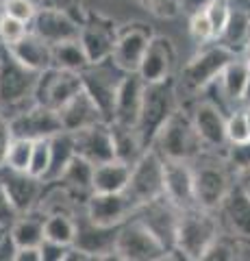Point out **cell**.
<instances>
[{
  "label": "cell",
  "mask_w": 250,
  "mask_h": 261,
  "mask_svg": "<svg viewBox=\"0 0 250 261\" xmlns=\"http://www.w3.org/2000/svg\"><path fill=\"white\" fill-rule=\"evenodd\" d=\"M48 168H50V140H37L33 144V157H31L29 172L44 181Z\"/></svg>",
  "instance_id": "cell-39"
},
{
  "label": "cell",
  "mask_w": 250,
  "mask_h": 261,
  "mask_svg": "<svg viewBox=\"0 0 250 261\" xmlns=\"http://www.w3.org/2000/svg\"><path fill=\"white\" fill-rule=\"evenodd\" d=\"M15 59H18L22 65H26L29 70L33 72H44L48 68H52V46L46 44L44 39H39L35 33H26L18 44H13L7 48Z\"/></svg>",
  "instance_id": "cell-26"
},
{
  "label": "cell",
  "mask_w": 250,
  "mask_h": 261,
  "mask_svg": "<svg viewBox=\"0 0 250 261\" xmlns=\"http://www.w3.org/2000/svg\"><path fill=\"white\" fill-rule=\"evenodd\" d=\"M222 214L237 238L250 240V194L241 185L231 187L222 202Z\"/></svg>",
  "instance_id": "cell-27"
},
{
  "label": "cell",
  "mask_w": 250,
  "mask_h": 261,
  "mask_svg": "<svg viewBox=\"0 0 250 261\" xmlns=\"http://www.w3.org/2000/svg\"><path fill=\"white\" fill-rule=\"evenodd\" d=\"M94 170L96 166L90 163L83 157H76L72 159V163L66 168V172L59 178V183H63L68 192H74V194H85L87 198L94 194Z\"/></svg>",
  "instance_id": "cell-33"
},
{
  "label": "cell",
  "mask_w": 250,
  "mask_h": 261,
  "mask_svg": "<svg viewBox=\"0 0 250 261\" xmlns=\"http://www.w3.org/2000/svg\"><path fill=\"white\" fill-rule=\"evenodd\" d=\"M72 252V246H63V244L44 240L42 246H39V255H42V261H63Z\"/></svg>",
  "instance_id": "cell-46"
},
{
  "label": "cell",
  "mask_w": 250,
  "mask_h": 261,
  "mask_svg": "<svg viewBox=\"0 0 250 261\" xmlns=\"http://www.w3.org/2000/svg\"><path fill=\"white\" fill-rule=\"evenodd\" d=\"M235 53H231L229 48L220 44L205 46L196 57H191V61L183 68V85L189 92H203L211 83H215L222 76L224 68L235 59Z\"/></svg>",
  "instance_id": "cell-7"
},
{
  "label": "cell",
  "mask_w": 250,
  "mask_h": 261,
  "mask_svg": "<svg viewBox=\"0 0 250 261\" xmlns=\"http://www.w3.org/2000/svg\"><path fill=\"white\" fill-rule=\"evenodd\" d=\"M116 252L126 261H155L165 252V246L133 216L120 226Z\"/></svg>",
  "instance_id": "cell-10"
},
{
  "label": "cell",
  "mask_w": 250,
  "mask_h": 261,
  "mask_svg": "<svg viewBox=\"0 0 250 261\" xmlns=\"http://www.w3.org/2000/svg\"><path fill=\"white\" fill-rule=\"evenodd\" d=\"M193 190H196V205L200 209L213 211L222 207L227 194L231 192L227 168L217 161H203L193 168Z\"/></svg>",
  "instance_id": "cell-12"
},
{
  "label": "cell",
  "mask_w": 250,
  "mask_h": 261,
  "mask_svg": "<svg viewBox=\"0 0 250 261\" xmlns=\"http://www.w3.org/2000/svg\"><path fill=\"white\" fill-rule=\"evenodd\" d=\"M189 35H191V39L198 46H205V44L215 42L213 27H211V22H209L205 11H198V13L189 15Z\"/></svg>",
  "instance_id": "cell-38"
},
{
  "label": "cell",
  "mask_w": 250,
  "mask_h": 261,
  "mask_svg": "<svg viewBox=\"0 0 250 261\" xmlns=\"http://www.w3.org/2000/svg\"><path fill=\"white\" fill-rule=\"evenodd\" d=\"M191 122L193 128L200 137L203 146L209 148H224L229 144L227 137V116L220 107H215L213 102H198L191 111Z\"/></svg>",
  "instance_id": "cell-22"
},
{
  "label": "cell",
  "mask_w": 250,
  "mask_h": 261,
  "mask_svg": "<svg viewBox=\"0 0 250 261\" xmlns=\"http://www.w3.org/2000/svg\"><path fill=\"white\" fill-rule=\"evenodd\" d=\"M227 159H229V166L235 168L239 174L250 172V140L241 144H229Z\"/></svg>",
  "instance_id": "cell-42"
},
{
  "label": "cell",
  "mask_w": 250,
  "mask_h": 261,
  "mask_svg": "<svg viewBox=\"0 0 250 261\" xmlns=\"http://www.w3.org/2000/svg\"><path fill=\"white\" fill-rule=\"evenodd\" d=\"M0 50H3V46H0Z\"/></svg>",
  "instance_id": "cell-63"
},
{
  "label": "cell",
  "mask_w": 250,
  "mask_h": 261,
  "mask_svg": "<svg viewBox=\"0 0 250 261\" xmlns=\"http://www.w3.org/2000/svg\"><path fill=\"white\" fill-rule=\"evenodd\" d=\"M144 89H146V83H144L137 72L124 76L122 85H120V89H118L116 111H114V122H111V124L137 126L142 102H144Z\"/></svg>",
  "instance_id": "cell-23"
},
{
  "label": "cell",
  "mask_w": 250,
  "mask_h": 261,
  "mask_svg": "<svg viewBox=\"0 0 250 261\" xmlns=\"http://www.w3.org/2000/svg\"><path fill=\"white\" fill-rule=\"evenodd\" d=\"M239 185L244 187V190L250 194V172H246V174H241V181H239Z\"/></svg>",
  "instance_id": "cell-56"
},
{
  "label": "cell",
  "mask_w": 250,
  "mask_h": 261,
  "mask_svg": "<svg viewBox=\"0 0 250 261\" xmlns=\"http://www.w3.org/2000/svg\"><path fill=\"white\" fill-rule=\"evenodd\" d=\"M220 240L217 238V222L211 211L193 207L181 211L179 231H176V246L191 259H200L205 252Z\"/></svg>",
  "instance_id": "cell-5"
},
{
  "label": "cell",
  "mask_w": 250,
  "mask_h": 261,
  "mask_svg": "<svg viewBox=\"0 0 250 261\" xmlns=\"http://www.w3.org/2000/svg\"><path fill=\"white\" fill-rule=\"evenodd\" d=\"M87 65H90V59H87V55H85V50H83V46H80L78 39L59 44V46H52V68L80 74Z\"/></svg>",
  "instance_id": "cell-34"
},
{
  "label": "cell",
  "mask_w": 250,
  "mask_h": 261,
  "mask_svg": "<svg viewBox=\"0 0 250 261\" xmlns=\"http://www.w3.org/2000/svg\"><path fill=\"white\" fill-rule=\"evenodd\" d=\"M72 135H74V142H76V154L94 163V166H100V163L116 159L114 135H111L109 122H100V124H94Z\"/></svg>",
  "instance_id": "cell-21"
},
{
  "label": "cell",
  "mask_w": 250,
  "mask_h": 261,
  "mask_svg": "<svg viewBox=\"0 0 250 261\" xmlns=\"http://www.w3.org/2000/svg\"><path fill=\"white\" fill-rule=\"evenodd\" d=\"M246 109V122H248V133H250V107H244Z\"/></svg>",
  "instance_id": "cell-59"
},
{
  "label": "cell",
  "mask_w": 250,
  "mask_h": 261,
  "mask_svg": "<svg viewBox=\"0 0 250 261\" xmlns=\"http://www.w3.org/2000/svg\"><path fill=\"white\" fill-rule=\"evenodd\" d=\"M29 31H31L29 24H24L20 20L11 18V15L3 13V18H0V46L9 48L13 44H18Z\"/></svg>",
  "instance_id": "cell-37"
},
{
  "label": "cell",
  "mask_w": 250,
  "mask_h": 261,
  "mask_svg": "<svg viewBox=\"0 0 250 261\" xmlns=\"http://www.w3.org/2000/svg\"><path fill=\"white\" fill-rule=\"evenodd\" d=\"M78 92H83L80 74H76V72H63L59 68H48L44 72H39L33 100L35 105H44V107L59 111Z\"/></svg>",
  "instance_id": "cell-8"
},
{
  "label": "cell",
  "mask_w": 250,
  "mask_h": 261,
  "mask_svg": "<svg viewBox=\"0 0 250 261\" xmlns=\"http://www.w3.org/2000/svg\"><path fill=\"white\" fill-rule=\"evenodd\" d=\"M15 140L11 124H9V118L0 113V168L7 163V154H9V148Z\"/></svg>",
  "instance_id": "cell-47"
},
{
  "label": "cell",
  "mask_w": 250,
  "mask_h": 261,
  "mask_svg": "<svg viewBox=\"0 0 250 261\" xmlns=\"http://www.w3.org/2000/svg\"><path fill=\"white\" fill-rule=\"evenodd\" d=\"M111 135H114V150H116L118 161L128 163V166H135L137 159L146 152L135 126L111 124Z\"/></svg>",
  "instance_id": "cell-32"
},
{
  "label": "cell",
  "mask_w": 250,
  "mask_h": 261,
  "mask_svg": "<svg viewBox=\"0 0 250 261\" xmlns=\"http://www.w3.org/2000/svg\"><path fill=\"white\" fill-rule=\"evenodd\" d=\"M211 3H215V0H179L181 11H185L187 15H193V13H198V11H205Z\"/></svg>",
  "instance_id": "cell-51"
},
{
  "label": "cell",
  "mask_w": 250,
  "mask_h": 261,
  "mask_svg": "<svg viewBox=\"0 0 250 261\" xmlns=\"http://www.w3.org/2000/svg\"><path fill=\"white\" fill-rule=\"evenodd\" d=\"M15 244L9 238V233L0 235V261H15Z\"/></svg>",
  "instance_id": "cell-50"
},
{
  "label": "cell",
  "mask_w": 250,
  "mask_h": 261,
  "mask_svg": "<svg viewBox=\"0 0 250 261\" xmlns=\"http://www.w3.org/2000/svg\"><path fill=\"white\" fill-rule=\"evenodd\" d=\"M133 216L163 244L165 250H172L176 246V231H179L181 209H176L165 196L148 202V205L137 207Z\"/></svg>",
  "instance_id": "cell-11"
},
{
  "label": "cell",
  "mask_w": 250,
  "mask_h": 261,
  "mask_svg": "<svg viewBox=\"0 0 250 261\" xmlns=\"http://www.w3.org/2000/svg\"><path fill=\"white\" fill-rule=\"evenodd\" d=\"M174 61H176V53H174L172 42L163 35H155L150 39L148 50H146V55H144L137 74L142 76V81L146 85L161 83V81L172 79Z\"/></svg>",
  "instance_id": "cell-20"
},
{
  "label": "cell",
  "mask_w": 250,
  "mask_h": 261,
  "mask_svg": "<svg viewBox=\"0 0 250 261\" xmlns=\"http://www.w3.org/2000/svg\"><path fill=\"white\" fill-rule=\"evenodd\" d=\"M155 261H196V259H191L189 255H185V252L179 250V248H172V250H165L163 255H161L159 259H155Z\"/></svg>",
  "instance_id": "cell-53"
},
{
  "label": "cell",
  "mask_w": 250,
  "mask_h": 261,
  "mask_svg": "<svg viewBox=\"0 0 250 261\" xmlns=\"http://www.w3.org/2000/svg\"><path fill=\"white\" fill-rule=\"evenodd\" d=\"M37 11H39V7L35 0H3V13L29 24V27L37 15Z\"/></svg>",
  "instance_id": "cell-40"
},
{
  "label": "cell",
  "mask_w": 250,
  "mask_h": 261,
  "mask_svg": "<svg viewBox=\"0 0 250 261\" xmlns=\"http://www.w3.org/2000/svg\"><path fill=\"white\" fill-rule=\"evenodd\" d=\"M0 18H3V0H0Z\"/></svg>",
  "instance_id": "cell-61"
},
{
  "label": "cell",
  "mask_w": 250,
  "mask_h": 261,
  "mask_svg": "<svg viewBox=\"0 0 250 261\" xmlns=\"http://www.w3.org/2000/svg\"><path fill=\"white\" fill-rule=\"evenodd\" d=\"M15 261H42V255H39V248H18Z\"/></svg>",
  "instance_id": "cell-52"
},
{
  "label": "cell",
  "mask_w": 250,
  "mask_h": 261,
  "mask_svg": "<svg viewBox=\"0 0 250 261\" xmlns=\"http://www.w3.org/2000/svg\"><path fill=\"white\" fill-rule=\"evenodd\" d=\"M31 33L44 39L50 46H59L66 42H74L80 35V22L66 11L39 9L31 22Z\"/></svg>",
  "instance_id": "cell-16"
},
{
  "label": "cell",
  "mask_w": 250,
  "mask_h": 261,
  "mask_svg": "<svg viewBox=\"0 0 250 261\" xmlns=\"http://www.w3.org/2000/svg\"><path fill=\"white\" fill-rule=\"evenodd\" d=\"M124 192L135 207L148 205L163 196V159L159 157V152L150 148L137 159Z\"/></svg>",
  "instance_id": "cell-6"
},
{
  "label": "cell",
  "mask_w": 250,
  "mask_h": 261,
  "mask_svg": "<svg viewBox=\"0 0 250 261\" xmlns=\"http://www.w3.org/2000/svg\"><path fill=\"white\" fill-rule=\"evenodd\" d=\"M152 37L155 35L144 24H128L124 29H118V42L111 59L120 70H124L126 74H133L140 70Z\"/></svg>",
  "instance_id": "cell-14"
},
{
  "label": "cell",
  "mask_w": 250,
  "mask_h": 261,
  "mask_svg": "<svg viewBox=\"0 0 250 261\" xmlns=\"http://www.w3.org/2000/svg\"><path fill=\"white\" fill-rule=\"evenodd\" d=\"M39 9H54V11H66L72 15L78 0H35Z\"/></svg>",
  "instance_id": "cell-49"
},
{
  "label": "cell",
  "mask_w": 250,
  "mask_h": 261,
  "mask_svg": "<svg viewBox=\"0 0 250 261\" xmlns=\"http://www.w3.org/2000/svg\"><path fill=\"white\" fill-rule=\"evenodd\" d=\"M98 261H126L118 255V252H109V255H104V257H98Z\"/></svg>",
  "instance_id": "cell-55"
},
{
  "label": "cell",
  "mask_w": 250,
  "mask_h": 261,
  "mask_svg": "<svg viewBox=\"0 0 250 261\" xmlns=\"http://www.w3.org/2000/svg\"><path fill=\"white\" fill-rule=\"evenodd\" d=\"M233 246L224 240H217L211 248H209L198 261H233Z\"/></svg>",
  "instance_id": "cell-48"
},
{
  "label": "cell",
  "mask_w": 250,
  "mask_h": 261,
  "mask_svg": "<svg viewBox=\"0 0 250 261\" xmlns=\"http://www.w3.org/2000/svg\"><path fill=\"white\" fill-rule=\"evenodd\" d=\"M83 259H85V255H80L78 250L72 248V252H70V255H68L66 259H63V261H83Z\"/></svg>",
  "instance_id": "cell-54"
},
{
  "label": "cell",
  "mask_w": 250,
  "mask_h": 261,
  "mask_svg": "<svg viewBox=\"0 0 250 261\" xmlns=\"http://www.w3.org/2000/svg\"><path fill=\"white\" fill-rule=\"evenodd\" d=\"M5 233H7V231H5V228H3V226H0V235H5Z\"/></svg>",
  "instance_id": "cell-62"
},
{
  "label": "cell",
  "mask_w": 250,
  "mask_h": 261,
  "mask_svg": "<svg viewBox=\"0 0 250 261\" xmlns=\"http://www.w3.org/2000/svg\"><path fill=\"white\" fill-rule=\"evenodd\" d=\"M241 59H244V63L250 68V42L244 46V50H241Z\"/></svg>",
  "instance_id": "cell-58"
},
{
  "label": "cell",
  "mask_w": 250,
  "mask_h": 261,
  "mask_svg": "<svg viewBox=\"0 0 250 261\" xmlns=\"http://www.w3.org/2000/svg\"><path fill=\"white\" fill-rule=\"evenodd\" d=\"M78 42L83 46L90 63H100L114 57V48L118 42V29L114 22L100 18V15H90L80 24Z\"/></svg>",
  "instance_id": "cell-13"
},
{
  "label": "cell",
  "mask_w": 250,
  "mask_h": 261,
  "mask_svg": "<svg viewBox=\"0 0 250 261\" xmlns=\"http://www.w3.org/2000/svg\"><path fill=\"white\" fill-rule=\"evenodd\" d=\"M83 261H98V259H96V257H85Z\"/></svg>",
  "instance_id": "cell-60"
},
{
  "label": "cell",
  "mask_w": 250,
  "mask_h": 261,
  "mask_svg": "<svg viewBox=\"0 0 250 261\" xmlns=\"http://www.w3.org/2000/svg\"><path fill=\"white\" fill-rule=\"evenodd\" d=\"M126 76L124 70H120L114 63V59L100 61V63H90L80 72V81H83V92L96 102V107L100 109L102 118L114 122V111H116V98L118 89L122 85Z\"/></svg>",
  "instance_id": "cell-4"
},
{
  "label": "cell",
  "mask_w": 250,
  "mask_h": 261,
  "mask_svg": "<svg viewBox=\"0 0 250 261\" xmlns=\"http://www.w3.org/2000/svg\"><path fill=\"white\" fill-rule=\"evenodd\" d=\"M200 137L193 128L191 116L185 111H174V116L163 124L152 142V150L159 152L163 161H191L200 152Z\"/></svg>",
  "instance_id": "cell-3"
},
{
  "label": "cell",
  "mask_w": 250,
  "mask_h": 261,
  "mask_svg": "<svg viewBox=\"0 0 250 261\" xmlns=\"http://www.w3.org/2000/svg\"><path fill=\"white\" fill-rule=\"evenodd\" d=\"M76 157V142L74 135L63 130V133L50 137V168L44 176V183H59V178L66 172V168L72 163V159Z\"/></svg>",
  "instance_id": "cell-30"
},
{
  "label": "cell",
  "mask_w": 250,
  "mask_h": 261,
  "mask_svg": "<svg viewBox=\"0 0 250 261\" xmlns=\"http://www.w3.org/2000/svg\"><path fill=\"white\" fill-rule=\"evenodd\" d=\"M118 233H120V226L96 224L85 216L80 222H76V238H74L72 248L78 250L85 257L98 259V257L109 255V252H116Z\"/></svg>",
  "instance_id": "cell-19"
},
{
  "label": "cell",
  "mask_w": 250,
  "mask_h": 261,
  "mask_svg": "<svg viewBox=\"0 0 250 261\" xmlns=\"http://www.w3.org/2000/svg\"><path fill=\"white\" fill-rule=\"evenodd\" d=\"M18 218H20V211L15 209L13 200L9 198V194L5 190V185L0 183V226H3L5 231H9Z\"/></svg>",
  "instance_id": "cell-44"
},
{
  "label": "cell",
  "mask_w": 250,
  "mask_h": 261,
  "mask_svg": "<svg viewBox=\"0 0 250 261\" xmlns=\"http://www.w3.org/2000/svg\"><path fill=\"white\" fill-rule=\"evenodd\" d=\"M163 196L181 211L198 207L189 161H163Z\"/></svg>",
  "instance_id": "cell-18"
},
{
  "label": "cell",
  "mask_w": 250,
  "mask_h": 261,
  "mask_svg": "<svg viewBox=\"0 0 250 261\" xmlns=\"http://www.w3.org/2000/svg\"><path fill=\"white\" fill-rule=\"evenodd\" d=\"M33 144L31 140H20L15 137L11 148H9V154H7V168H13V170H24L29 172V166H31V157H33Z\"/></svg>",
  "instance_id": "cell-36"
},
{
  "label": "cell",
  "mask_w": 250,
  "mask_h": 261,
  "mask_svg": "<svg viewBox=\"0 0 250 261\" xmlns=\"http://www.w3.org/2000/svg\"><path fill=\"white\" fill-rule=\"evenodd\" d=\"M250 42V0H229V20L217 44L231 53H241Z\"/></svg>",
  "instance_id": "cell-24"
},
{
  "label": "cell",
  "mask_w": 250,
  "mask_h": 261,
  "mask_svg": "<svg viewBox=\"0 0 250 261\" xmlns=\"http://www.w3.org/2000/svg\"><path fill=\"white\" fill-rule=\"evenodd\" d=\"M133 200L126 192L120 194H92L85 202V216L102 226H122L135 214Z\"/></svg>",
  "instance_id": "cell-15"
},
{
  "label": "cell",
  "mask_w": 250,
  "mask_h": 261,
  "mask_svg": "<svg viewBox=\"0 0 250 261\" xmlns=\"http://www.w3.org/2000/svg\"><path fill=\"white\" fill-rule=\"evenodd\" d=\"M176 111V83L172 79L161 81V83H150L144 89V102L137 120V135L144 144V148L150 150L155 137L163 124L174 116Z\"/></svg>",
  "instance_id": "cell-2"
},
{
  "label": "cell",
  "mask_w": 250,
  "mask_h": 261,
  "mask_svg": "<svg viewBox=\"0 0 250 261\" xmlns=\"http://www.w3.org/2000/svg\"><path fill=\"white\" fill-rule=\"evenodd\" d=\"M131 168L122 161H107L96 166L94 170V194H120L126 190L128 178H131Z\"/></svg>",
  "instance_id": "cell-29"
},
{
  "label": "cell",
  "mask_w": 250,
  "mask_h": 261,
  "mask_svg": "<svg viewBox=\"0 0 250 261\" xmlns=\"http://www.w3.org/2000/svg\"><path fill=\"white\" fill-rule=\"evenodd\" d=\"M37 72L22 65L3 46L0 50V109H3V116H13V113L35 105L33 92L37 85Z\"/></svg>",
  "instance_id": "cell-1"
},
{
  "label": "cell",
  "mask_w": 250,
  "mask_h": 261,
  "mask_svg": "<svg viewBox=\"0 0 250 261\" xmlns=\"http://www.w3.org/2000/svg\"><path fill=\"white\" fill-rule=\"evenodd\" d=\"M0 183L5 185L9 198L13 200L15 209L22 214L26 211H33L37 207V202L42 200V192H44V181L42 178L33 176L31 172H24V170H13L3 166L0 168Z\"/></svg>",
  "instance_id": "cell-17"
},
{
  "label": "cell",
  "mask_w": 250,
  "mask_h": 261,
  "mask_svg": "<svg viewBox=\"0 0 250 261\" xmlns=\"http://www.w3.org/2000/svg\"><path fill=\"white\" fill-rule=\"evenodd\" d=\"M9 118V124L15 137L20 140H50V137L63 133V124L59 118V111H54L44 105H31L29 109L18 111Z\"/></svg>",
  "instance_id": "cell-9"
},
{
  "label": "cell",
  "mask_w": 250,
  "mask_h": 261,
  "mask_svg": "<svg viewBox=\"0 0 250 261\" xmlns=\"http://www.w3.org/2000/svg\"><path fill=\"white\" fill-rule=\"evenodd\" d=\"M44 235L46 240L63 244V246H72L76 238V220H72L70 214H48L46 224H44Z\"/></svg>",
  "instance_id": "cell-35"
},
{
  "label": "cell",
  "mask_w": 250,
  "mask_h": 261,
  "mask_svg": "<svg viewBox=\"0 0 250 261\" xmlns=\"http://www.w3.org/2000/svg\"><path fill=\"white\" fill-rule=\"evenodd\" d=\"M44 224H46V216L42 211L33 209V211L22 214L7 233L13 240L15 248H39L42 242L46 240Z\"/></svg>",
  "instance_id": "cell-28"
},
{
  "label": "cell",
  "mask_w": 250,
  "mask_h": 261,
  "mask_svg": "<svg viewBox=\"0 0 250 261\" xmlns=\"http://www.w3.org/2000/svg\"><path fill=\"white\" fill-rule=\"evenodd\" d=\"M59 118H61L63 130H68V133H78V130H83V128L107 122L102 118L100 109L96 107V102L85 92H78L66 107H61Z\"/></svg>",
  "instance_id": "cell-25"
},
{
  "label": "cell",
  "mask_w": 250,
  "mask_h": 261,
  "mask_svg": "<svg viewBox=\"0 0 250 261\" xmlns=\"http://www.w3.org/2000/svg\"><path fill=\"white\" fill-rule=\"evenodd\" d=\"M250 76V68L244 63V59H233L227 68H224L222 76L217 79V87L227 102H241L244 98V89Z\"/></svg>",
  "instance_id": "cell-31"
},
{
  "label": "cell",
  "mask_w": 250,
  "mask_h": 261,
  "mask_svg": "<svg viewBox=\"0 0 250 261\" xmlns=\"http://www.w3.org/2000/svg\"><path fill=\"white\" fill-rule=\"evenodd\" d=\"M209 22H211L213 27V33H215V42L217 37L222 35L224 27H227V20H229V0H215V3H211L205 9Z\"/></svg>",
  "instance_id": "cell-43"
},
{
  "label": "cell",
  "mask_w": 250,
  "mask_h": 261,
  "mask_svg": "<svg viewBox=\"0 0 250 261\" xmlns=\"http://www.w3.org/2000/svg\"><path fill=\"white\" fill-rule=\"evenodd\" d=\"M0 113H3V109H0Z\"/></svg>",
  "instance_id": "cell-64"
},
{
  "label": "cell",
  "mask_w": 250,
  "mask_h": 261,
  "mask_svg": "<svg viewBox=\"0 0 250 261\" xmlns=\"http://www.w3.org/2000/svg\"><path fill=\"white\" fill-rule=\"evenodd\" d=\"M140 3L159 18H174L181 11L179 0H140Z\"/></svg>",
  "instance_id": "cell-45"
},
{
  "label": "cell",
  "mask_w": 250,
  "mask_h": 261,
  "mask_svg": "<svg viewBox=\"0 0 250 261\" xmlns=\"http://www.w3.org/2000/svg\"><path fill=\"white\" fill-rule=\"evenodd\" d=\"M241 102L250 107V76H248V83H246V89H244V98H241Z\"/></svg>",
  "instance_id": "cell-57"
},
{
  "label": "cell",
  "mask_w": 250,
  "mask_h": 261,
  "mask_svg": "<svg viewBox=\"0 0 250 261\" xmlns=\"http://www.w3.org/2000/svg\"><path fill=\"white\" fill-rule=\"evenodd\" d=\"M227 137H229V144H241V142L250 140L248 122H246V109L231 111V116L227 118Z\"/></svg>",
  "instance_id": "cell-41"
}]
</instances>
